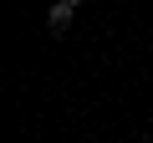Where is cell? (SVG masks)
<instances>
[{
  "instance_id": "obj_1",
  "label": "cell",
  "mask_w": 153,
  "mask_h": 143,
  "mask_svg": "<svg viewBox=\"0 0 153 143\" xmlns=\"http://www.w3.org/2000/svg\"><path fill=\"white\" fill-rule=\"evenodd\" d=\"M71 16H76V5L56 0V5L46 10V31H51V36H66V31H71Z\"/></svg>"
},
{
  "instance_id": "obj_2",
  "label": "cell",
  "mask_w": 153,
  "mask_h": 143,
  "mask_svg": "<svg viewBox=\"0 0 153 143\" xmlns=\"http://www.w3.org/2000/svg\"><path fill=\"white\" fill-rule=\"evenodd\" d=\"M66 5H82V0H66Z\"/></svg>"
}]
</instances>
